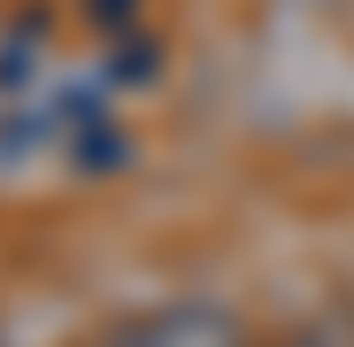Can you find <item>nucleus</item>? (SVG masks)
<instances>
[{
	"label": "nucleus",
	"mask_w": 354,
	"mask_h": 347,
	"mask_svg": "<svg viewBox=\"0 0 354 347\" xmlns=\"http://www.w3.org/2000/svg\"><path fill=\"white\" fill-rule=\"evenodd\" d=\"M124 347H239V332H231V317L223 309H169V317H154V324H139Z\"/></svg>",
	"instance_id": "1"
},
{
	"label": "nucleus",
	"mask_w": 354,
	"mask_h": 347,
	"mask_svg": "<svg viewBox=\"0 0 354 347\" xmlns=\"http://www.w3.org/2000/svg\"><path fill=\"white\" fill-rule=\"evenodd\" d=\"M292 347H346V339H292Z\"/></svg>",
	"instance_id": "2"
}]
</instances>
